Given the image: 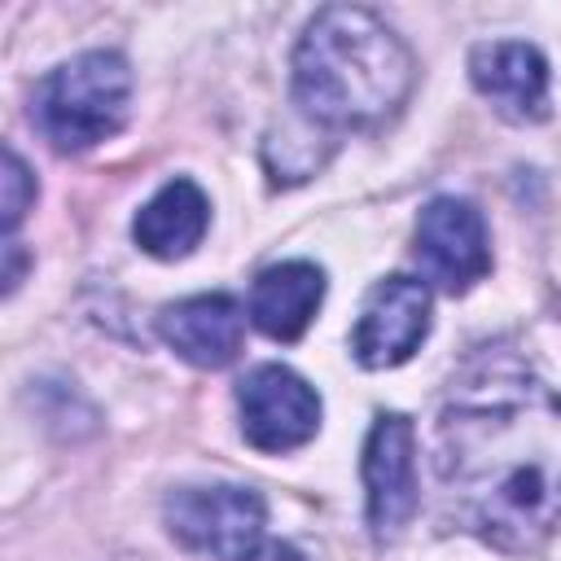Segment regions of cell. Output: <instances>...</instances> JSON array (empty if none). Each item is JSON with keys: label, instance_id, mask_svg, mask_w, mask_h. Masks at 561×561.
Here are the masks:
<instances>
[{"label": "cell", "instance_id": "cell-14", "mask_svg": "<svg viewBox=\"0 0 561 561\" xmlns=\"http://www.w3.org/2000/svg\"><path fill=\"white\" fill-rule=\"evenodd\" d=\"M245 561H307L298 548H289V543H263L254 557H245Z\"/></svg>", "mask_w": 561, "mask_h": 561}, {"label": "cell", "instance_id": "cell-6", "mask_svg": "<svg viewBox=\"0 0 561 561\" xmlns=\"http://www.w3.org/2000/svg\"><path fill=\"white\" fill-rule=\"evenodd\" d=\"M416 259H421V272L438 289L447 294L473 289L491 272V241H486V224L473 210V202L465 197L425 202L416 219Z\"/></svg>", "mask_w": 561, "mask_h": 561}, {"label": "cell", "instance_id": "cell-12", "mask_svg": "<svg viewBox=\"0 0 561 561\" xmlns=\"http://www.w3.org/2000/svg\"><path fill=\"white\" fill-rule=\"evenodd\" d=\"M210 224V202L193 180H167L131 224V237L153 259H184Z\"/></svg>", "mask_w": 561, "mask_h": 561}, {"label": "cell", "instance_id": "cell-4", "mask_svg": "<svg viewBox=\"0 0 561 561\" xmlns=\"http://www.w3.org/2000/svg\"><path fill=\"white\" fill-rule=\"evenodd\" d=\"M171 539L206 561H245L263 548L267 508L250 486H180L167 495Z\"/></svg>", "mask_w": 561, "mask_h": 561}, {"label": "cell", "instance_id": "cell-5", "mask_svg": "<svg viewBox=\"0 0 561 561\" xmlns=\"http://www.w3.org/2000/svg\"><path fill=\"white\" fill-rule=\"evenodd\" d=\"M241 434L259 451H294L320 430V394L285 364H259L237 386Z\"/></svg>", "mask_w": 561, "mask_h": 561}, {"label": "cell", "instance_id": "cell-7", "mask_svg": "<svg viewBox=\"0 0 561 561\" xmlns=\"http://www.w3.org/2000/svg\"><path fill=\"white\" fill-rule=\"evenodd\" d=\"M364 500L377 539H394L416 513V434L412 421L386 412L364 443Z\"/></svg>", "mask_w": 561, "mask_h": 561}, {"label": "cell", "instance_id": "cell-11", "mask_svg": "<svg viewBox=\"0 0 561 561\" xmlns=\"http://www.w3.org/2000/svg\"><path fill=\"white\" fill-rule=\"evenodd\" d=\"M320 298H324V272L307 259H289L259 272L250 289V320L259 324V333L276 342H294L316 320Z\"/></svg>", "mask_w": 561, "mask_h": 561}, {"label": "cell", "instance_id": "cell-15", "mask_svg": "<svg viewBox=\"0 0 561 561\" xmlns=\"http://www.w3.org/2000/svg\"><path fill=\"white\" fill-rule=\"evenodd\" d=\"M4 254H9V267H4V289H18V280H22V259H18V241H4Z\"/></svg>", "mask_w": 561, "mask_h": 561}, {"label": "cell", "instance_id": "cell-3", "mask_svg": "<svg viewBox=\"0 0 561 561\" xmlns=\"http://www.w3.org/2000/svg\"><path fill=\"white\" fill-rule=\"evenodd\" d=\"M131 70L118 53H79L35 88V123L61 153L92 149L127 123Z\"/></svg>", "mask_w": 561, "mask_h": 561}, {"label": "cell", "instance_id": "cell-10", "mask_svg": "<svg viewBox=\"0 0 561 561\" xmlns=\"http://www.w3.org/2000/svg\"><path fill=\"white\" fill-rule=\"evenodd\" d=\"M469 79L508 118H539L548 105V61L535 44L522 39L478 44L469 57Z\"/></svg>", "mask_w": 561, "mask_h": 561}, {"label": "cell", "instance_id": "cell-9", "mask_svg": "<svg viewBox=\"0 0 561 561\" xmlns=\"http://www.w3.org/2000/svg\"><path fill=\"white\" fill-rule=\"evenodd\" d=\"M158 333L193 368H224L241 351L245 316L228 294H197V298L162 307Z\"/></svg>", "mask_w": 561, "mask_h": 561}, {"label": "cell", "instance_id": "cell-8", "mask_svg": "<svg viewBox=\"0 0 561 561\" xmlns=\"http://www.w3.org/2000/svg\"><path fill=\"white\" fill-rule=\"evenodd\" d=\"M430 333V289L425 280L412 276H386L381 285H373L355 333H351V351L364 368H394L403 359L416 355V346Z\"/></svg>", "mask_w": 561, "mask_h": 561}, {"label": "cell", "instance_id": "cell-13", "mask_svg": "<svg viewBox=\"0 0 561 561\" xmlns=\"http://www.w3.org/2000/svg\"><path fill=\"white\" fill-rule=\"evenodd\" d=\"M31 202H35V175L26 171L18 149H4V232H13L22 224Z\"/></svg>", "mask_w": 561, "mask_h": 561}, {"label": "cell", "instance_id": "cell-1", "mask_svg": "<svg viewBox=\"0 0 561 561\" xmlns=\"http://www.w3.org/2000/svg\"><path fill=\"white\" fill-rule=\"evenodd\" d=\"M447 513L508 557L561 535V394L508 359L473 364L434 430Z\"/></svg>", "mask_w": 561, "mask_h": 561}, {"label": "cell", "instance_id": "cell-2", "mask_svg": "<svg viewBox=\"0 0 561 561\" xmlns=\"http://www.w3.org/2000/svg\"><path fill=\"white\" fill-rule=\"evenodd\" d=\"M408 44L368 9H320L294 48V105L316 127L386 123L412 92Z\"/></svg>", "mask_w": 561, "mask_h": 561}]
</instances>
